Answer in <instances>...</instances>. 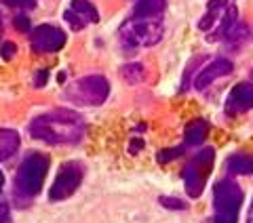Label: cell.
<instances>
[{"label":"cell","instance_id":"6da1fadb","mask_svg":"<svg viewBox=\"0 0 253 223\" xmlns=\"http://www.w3.org/2000/svg\"><path fill=\"white\" fill-rule=\"evenodd\" d=\"M30 135L51 146H74L84 135V120L72 110L59 108L36 116L28 126Z\"/></svg>","mask_w":253,"mask_h":223},{"label":"cell","instance_id":"7a4b0ae2","mask_svg":"<svg viewBox=\"0 0 253 223\" xmlns=\"http://www.w3.org/2000/svg\"><path fill=\"white\" fill-rule=\"evenodd\" d=\"M51 160L44 154H30L21 160L13 181V196L21 204H28L32 198H36L42 189V183L49 173Z\"/></svg>","mask_w":253,"mask_h":223},{"label":"cell","instance_id":"3957f363","mask_svg":"<svg viewBox=\"0 0 253 223\" xmlns=\"http://www.w3.org/2000/svg\"><path fill=\"white\" fill-rule=\"evenodd\" d=\"M163 34H165V28L158 17H154V19L131 17L118 30V38H121L125 49H129V51H135L139 46H152L161 40Z\"/></svg>","mask_w":253,"mask_h":223},{"label":"cell","instance_id":"277c9868","mask_svg":"<svg viewBox=\"0 0 253 223\" xmlns=\"http://www.w3.org/2000/svg\"><path fill=\"white\" fill-rule=\"evenodd\" d=\"M243 189L230 177L219 179L213 186V223H239Z\"/></svg>","mask_w":253,"mask_h":223},{"label":"cell","instance_id":"5b68a950","mask_svg":"<svg viewBox=\"0 0 253 223\" xmlns=\"http://www.w3.org/2000/svg\"><path fill=\"white\" fill-rule=\"evenodd\" d=\"M239 21V11L230 0H209L207 11L199 21V30L207 34L209 40H221L228 28Z\"/></svg>","mask_w":253,"mask_h":223},{"label":"cell","instance_id":"8992f818","mask_svg":"<svg viewBox=\"0 0 253 223\" xmlns=\"http://www.w3.org/2000/svg\"><path fill=\"white\" fill-rule=\"evenodd\" d=\"M110 95V82L106 76L91 74L84 78H78L63 91V97L68 101L76 103V106H101Z\"/></svg>","mask_w":253,"mask_h":223},{"label":"cell","instance_id":"52a82bcc","mask_svg":"<svg viewBox=\"0 0 253 223\" xmlns=\"http://www.w3.org/2000/svg\"><path fill=\"white\" fill-rule=\"evenodd\" d=\"M213 160H215V152L213 148H203L201 152L192 156V160L186 164L184 169V183L186 192L190 198H199L203 194V187L207 183V177L211 175Z\"/></svg>","mask_w":253,"mask_h":223},{"label":"cell","instance_id":"ba28073f","mask_svg":"<svg viewBox=\"0 0 253 223\" xmlns=\"http://www.w3.org/2000/svg\"><path fill=\"white\" fill-rule=\"evenodd\" d=\"M84 177V169L81 162L76 160H68L61 164V169L55 175V181L49 189V200L51 202H59V200H66V198L72 196L78 186L83 183Z\"/></svg>","mask_w":253,"mask_h":223},{"label":"cell","instance_id":"9c48e42d","mask_svg":"<svg viewBox=\"0 0 253 223\" xmlns=\"http://www.w3.org/2000/svg\"><path fill=\"white\" fill-rule=\"evenodd\" d=\"M66 40H68L66 32L59 30L57 26H49V23L34 28L30 34V46L36 53H57L63 49Z\"/></svg>","mask_w":253,"mask_h":223},{"label":"cell","instance_id":"30bf717a","mask_svg":"<svg viewBox=\"0 0 253 223\" xmlns=\"http://www.w3.org/2000/svg\"><path fill=\"white\" fill-rule=\"evenodd\" d=\"M63 19H66L68 26L76 32V30L91 26V23H97L99 13L91 2H86V0H72V4H70L66 9V13H63Z\"/></svg>","mask_w":253,"mask_h":223},{"label":"cell","instance_id":"8fae6325","mask_svg":"<svg viewBox=\"0 0 253 223\" xmlns=\"http://www.w3.org/2000/svg\"><path fill=\"white\" fill-rule=\"evenodd\" d=\"M232 68H234L232 61L226 59V57H217V59L209 61L207 66H203V68L199 70V74H196V78H194V89H199V91L207 89V86H209L213 80H217V78L230 74Z\"/></svg>","mask_w":253,"mask_h":223},{"label":"cell","instance_id":"7c38bea8","mask_svg":"<svg viewBox=\"0 0 253 223\" xmlns=\"http://www.w3.org/2000/svg\"><path fill=\"white\" fill-rule=\"evenodd\" d=\"M251 108H253V84L251 82L236 84L226 99V114L228 116L245 114V112H249Z\"/></svg>","mask_w":253,"mask_h":223},{"label":"cell","instance_id":"4fadbf2b","mask_svg":"<svg viewBox=\"0 0 253 223\" xmlns=\"http://www.w3.org/2000/svg\"><path fill=\"white\" fill-rule=\"evenodd\" d=\"M165 11V0H137L133 6V17L154 19Z\"/></svg>","mask_w":253,"mask_h":223},{"label":"cell","instance_id":"5bb4252c","mask_svg":"<svg viewBox=\"0 0 253 223\" xmlns=\"http://www.w3.org/2000/svg\"><path fill=\"white\" fill-rule=\"evenodd\" d=\"M19 149V135L11 129H0V162L9 160Z\"/></svg>","mask_w":253,"mask_h":223},{"label":"cell","instance_id":"9a60e30c","mask_svg":"<svg viewBox=\"0 0 253 223\" xmlns=\"http://www.w3.org/2000/svg\"><path fill=\"white\" fill-rule=\"evenodd\" d=\"M228 175H253V158L247 154H232L226 160Z\"/></svg>","mask_w":253,"mask_h":223},{"label":"cell","instance_id":"2e32d148","mask_svg":"<svg viewBox=\"0 0 253 223\" xmlns=\"http://www.w3.org/2000/svg\"><path fill=\"white\" fill-rule=\"evenodd\" d=\"M209 133V122L203 118H196L186 126V146H201Z\"/></svg>","mask_w":253,"mask_h":223},{"label":"cell","instance_id":"e0dca14e","mask_svg":"<svg viewBox=\"0 0 253 223\" xmlns=\"http://www.w3.org/2000/svg\"><path fill=\"white\" fill-rule=\"evenodd\" d=\"M249 38V30L247 26H245L243 21H234L230 28H228V32L224 34V38L221 40H226L228 44L232 46V49H241V44Z\"/></svg>","mask_w":253,"mask_h":223},{"label":"cell","instance_id":"ac0fdd59","mask_svg":"<svg viewBox=\"0 0 253 223\" xmlns=\"http://www.w3.org/2000/svg\"><path fill=\"white\" fill-rule=\"evenodd\" d=\"M121 76L129 84H135L144 78V66H141V63H126V66H123V70H121Z\"/></svg>","mask_w":253,"mask_h":223},{"label":"cell","instance_id":"d6986e66","mask_svg":"<svg viewBox=\"0 0 253 223\" xmlns=\"http://www.w3.org/2000/svg\"><path fill=\"white\" fill-rule=\"evenodd\" d=\"M4 4L15 6V9H34L36 0H4Z\"/></svg>","mask_w":253,"mask_h":223},{"label":"cell","instance_id":"ffe728a7","mask_svg":"<svg viewBox=\"0 0 253 223\" xmlns=\"http://www.w3.org/2000/svg\"><path fill=\"white\" fill-rule=\"evenodd\" d=\"M181 154V148H173V149H165V152L158 156V160L161 162H167V160H173V158H177Z\"/></svg>","mask_w":253,"mask_h":223},{"label":"cell","instance_id":"44dd1931","mask_svg":"<svg viewBox=\"0 0 253 223\" xmlns=\"http://www.w3.org/2000/svg\"><path fill=\"white\" fill-rule=\"evenodd\" d=\"M15 28L26 34V32H30V19L26 17V15H19V17H15Z\"/></svg>","mask_w":253,"mask_h":223},{"label":"cell","instance_id":"7402d4cb","mask_svg":"<svg viewBox=\"0 0 253 223\" xmlns=\"http://www.w3.org/2000/svg\"><path fill=\"white\" fill-rule=\"evenodd\" d=\"M163 206H171V209H186V204L177 200V198H161Z\"/></svg>","mask_w":253,"mask_h":223},{"label":"cell","instance_id":"603a6c76","mask_svg":"<svg viewBox=\"0 0 253 223\" xmlns=\"http://www.w3.org/2000/svg\"><path fill=\"white\" fill-rule=\"evenodd\" d=\"M0 223H11V211L4 202H0Z\"/></svg>","mask_w":253,"mask_h":223},{"label":"cell","instance_id":"cb8c5ba5","mask_svg":"<svg viewBox=\"0 0 253 223\" xmlns=\"http://www.w3.org/2000/svg\"><path fill=\"white\" fill-rule=\"evenodd\" d=\"M15 51H17V46H15L13 42H4V46H2V57L4 59H11L13 55H15Z\"/></svg>","mask_w":253,"mask_h":223},{"label":"cell","instance_id":"d4e9b609","mask_svg":"<svg viewBox=\"0 0 253 223\" xmlns=\"http://www.w3.org/2000/svg\"><path fill=\"white\" fill-rule=\"evenodd\" d=\"M44 80H46V70H42L41 74H38V76L34 78V84H36V86H42V84H44Z\"/></svg>","mask_w":253,"mask_h":223},{"label":"cell","instance_id":"484cf974","mask_svg":"<svg viewBox=\"0 0 253 223\" xmlns=\"http://www.w3.org/2000/svg\"><path fill=\"white\" fill-rule=\"evenodd\" d=\"M247 223H253V202L249 206V217H247Z\"/></svg>","mask_w":253,"mask_h":223},{"label":"cell","instance_id":"4316f807","mask_svg":"<svg viewBox=\"0 0 253 223\" xmlns=\"http://www.w3.org/2000/svg\"><path fill=\"white\" fill-rule=\"evenodd\" d=\"M2 187H4V175L0 171V192H2Z\"/></svg>","mask_w":253,"mask_h":223},{"label":"cell","instance_id":"83f0119b","mask_svg":"<svg viewBox=\"0 0 253 223\" xmlns=\"http://www.w3.org/2000/svg\"><path fill=\"white\" fill-rule=\"evenodd\" d=\"M2 30H4V26H2V17H0V38H2Z\"/></svg>","mask_w":253,"mask_h":223},{"label":"cell","instance_id":"f1b7e54d","mask_svg":"<svg viewBox=\"0 0 253 223\" xmlns=\"http://www.w3.org/2000/svg\"><path fill=\"white\" fill-rule=\"evenodd\" d=\"M251 76H253V72H251Z\"/></svg>","mask_w":253,"mask_h":223}]
</instances>
